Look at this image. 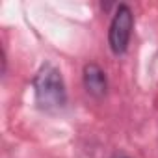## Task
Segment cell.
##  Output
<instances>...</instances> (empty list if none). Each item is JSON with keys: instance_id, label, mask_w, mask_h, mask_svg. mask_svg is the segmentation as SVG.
<instances>
[{"instance_id": "cell-4", "label": "cell", "mask_w": 158, "mask_h": 158, "mask_svg": "<svg viewBox=\"0 0 158 158\" xmlns=\"http://www.w3.org/2000/svg\"><path fill=\"white\" fill-rule=\"evenodd\" d=\"M110 158H130L128 154H125V152H114Z\"/></svg>"}, {"instance_id": "cell-3", "label": "cell", "mask_w": 158, "mask_h": 158, "mask_svg": "<svg viewBox=\"0 0 158 158\" xmlns=\"http://www.w3.org/2000/svg\"><path fill=\"white\" fill-rule=\"evenodd\" d=\"M82 82L84 89L89 97L93 99H104L108 93V76L104 69L97 63H86L82 71Z\"/></svg>"}, {"instance_id": "cell-2", "label": "cell", "mask_w": 158, "mask_h": 158, "mask_svg": "<svg viewBox=\"0 0 158 158\" xmlns=\"http://www.w3.org/2000/svg\"><path fill=\"white\" fill-rule=\"evenodd\" d=\"M134 30V13L128 4L115 6L110 28H108V45L115 56H123L128 50L130 37Z\"/></svg>"}, {"instance_id": "cell-1", "label": "cell", "mask_w": 158, "mask_h": 158, "mask_svg": "<svg viewBox=\"0 0 158 158\" xmlns=\"http://www.w3.org/2000/svg\"><path fill=\"white\" fill-rule=\"evenodd\" d=\"M35 104L45 114H58L67 106V89L60 69L52 63H43L35 73L34 80Z\"/></svg>"}]
</instances>
